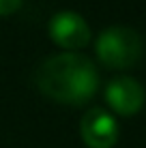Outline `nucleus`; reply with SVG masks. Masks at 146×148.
Wrapping results in <instances>:
<instances>
[{"label":"nucleus","instance_id":"1","mask_svg":"<svg viewBox=\"0 0 146 148\" xmlns=\"http://www.w3.org/2000/svg\"><path fill=\"white\" fill-rule=\"evenodd\" d=\"M34 79L45 97L67 105H82L90 101L99 86L95 64L75 52L47 58L37 69Z\"/></svg>","mask_w":146,"mask_h":148},{"label":"nucleus","instance_id":"2","mask_svg":"<svg viewBox=\"0 0 146 148\" xmlns=\"http://www.w3.org/2000/svg\"><path fill=\"white\" fill-rule=\"evenodd\" d=\"M97 56L108 69H129L142 58V37L129 26H110L97 39Z\"/></svg>","mask_w":146,"mask_h":148},{"label":"nucleus","instance_id":"3","mask_svg":"<svg viewBox=\"0 0 146 148\" xmlns=\"http://www.w3.org/2000/svg\"><path fill=\"white\" fill-rule=\"evenodd\" d=\"M49 37L64 49H80L90 43V28L82 15L60 11L49 19Z\"/></svg>","mask_w":146,"mask_h":148},{"label":"nucleus","instance_id":"4","mask_svg":"<svg viewBox=\"0 0 146 148\" xmlns=\"http://www.w3.org/2000/svg\"><path fill=\"white\" fill-rule=\"evenodd\" d=\"M144 88L140 82H135L133 77L120 75L114 77L105 88V101L116 114L120 116H133L142 110L144 105Z\"/></svg>","mask_w":146,"mask_h":148},{"label":"nucleus","instance_id":"5","mask_svg":"<svg viewBox=\"0 0 146 148\" xmlns=\"http://www.w3.org/2000/svg\"><path fill=\"white\" fill-rule=\"evenodd\" d=\"M80 133L88 148H112L118 140V127L105 110L95 108L82 116Z\"/></svg>","mask_w":146,"mask_h":148},{"label":"nucleus","instance_id":"6","mask_svg":"<svg viewBox=\"0 0 146 148\" xmlns=\"http://www.w3.org/2000/svg\"><path fill=\"white\" fill-rule=\"evenodd\" d=\"M24 0H0V15H11L22 7Z\"/></svg>","mask_w":146,"mask_h":148}]
</instances>
